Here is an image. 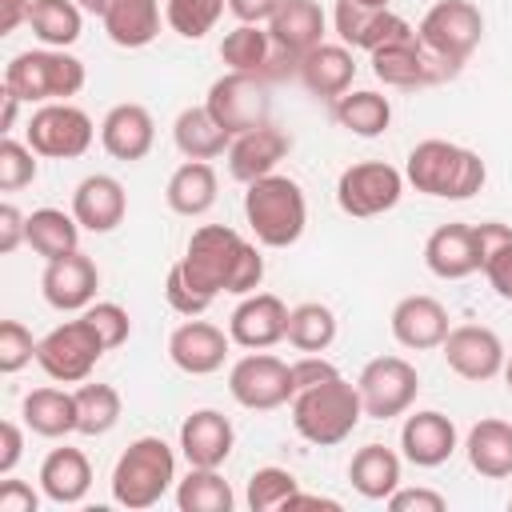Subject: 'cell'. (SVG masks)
I'll return each instance as SVG.
<instances>
[{"label": "cell", "instance_id": "6da1fadb", "mask_svg": "<svg viewBox=\"0 0 512 512\" xmlns=\"http://www.w3.org/2000/svg\"><path fill=\"white\" fill-rule=\"evenodd\" d=\"M176 268L208 300H216L220 292L248 296L264 280V256H260V248L252 240H244L236 228H228V224H200L188 236L184 256L176 260Z\"/></svg>", "mask_w": 512, "mask_h": 512}, {"label": "cell", "instance_id": "7a4b0ae2", "mask_svg": "<svg viewBox=\"0 0 512 512\" xmlns=\"http://www.w3.org/2000/svg\"><path fill=\"white\" fill-rule=\"evenodd\" d=\"M404 180L416 192L436 196V200H472L484 188L488 168L472 148L440 140V136H428L408 152Z\"/></svg>", "mask_w": 512, "mask_h": 512}, {"label": "cell", "instance_id": "3957f363", "mask_svg": "<svg viewBox=\"0 0 512 512\" xmlns=\"http://www.w3.org/2000/svg\"><path fill=\"white\" fill-rule=\"evenodd\" d=\"M288 408H292V428L308 444H320V448H332V444L348 440L356 432V424L364 420L360 392L340 372L320 380V384H312V388H300L288 400Z\"/></svg>", "mask_w": 512, "mask_h": 512}, {"label": "cell", "instance_id": "277c9868", "mask_svg": "<svg viewBox=\"0 0 512 512\" xmlns=\"http://www.w3.org/2000/svg\"><path fill=\"white\" fill-rule=\"evenodd\" d=\"M244 220L256 236V244L264 248H292L304 236L308 224V200L304 188L292 176H260L252 184H244Z\"/></svg>", "mask_w": 512, "mask_h": 512}, {"label": "cell", "instance_id": "5b68a950", "mask_svg": "<svg viewBox=\"0 0 512 512\" xmlns=\"http://www.w3.org/2000/svg\"><path fill=\"white\" fill-rule=\"evenodd\" d=\"M112 500L128 512H144L176 484V452L160 436H136L112 464Z\"/></svg>", "mask_w": 512, "mask_h": 512}, {"label": "cell", "instance_id": "8992f818", "mask_svg": "<svg viewBox=\"0 0 512 512\" xmlns=\"http://www.w3.org/2000/svg\"><path fill=\"white\" fill-rule=\"evenodd\" d=\"M88 72L84 60H76L68 48H28L16 52L4 64V88L16 92L24 104H52V100H72L84 88Z\"/></svg>", "mask_w": 512, "mask_h": 512}, {"label": "cell", "instance_id": "52a82bcc", "mask_svg": "<svg viewBox=\"0 0 512 512\" xmlns=\"http://www.w3.org/2000/svg\"><path fill=\"white\" fill-rule=\"evenodd\" d=\"M416 36L432 56H440L452 68H460L476 52V44L484 36V12L472 0H436L420 16Z\"/></svg>", "mask_w": 512, "mask_h": 512}, {"label": "cell", "instance_id": "ba28073f", "mask_svg": "<svg viewBox=\"0 0 512 512\" xmlns=\"http://www.w3.org/2000/svg\"><path fill=\"white\" fill-rule=\"evenodd\" d=\"M104 340L96 336V328L76 316V320H64L56 324L52 332L40 336L36 344V364L56 380V384H84L92 376V368L100 364L104 356Z\"/></svg>", "mask_w": 512, "mask_h": 512}, {"label": "cell", "instance_id": "9c48e42d", "mask_svg": "<svg viewBox=\"0 0 512 512\" xmlns=\"http://www.w3.org/2000/svg\"><path fill=\"white\" fill-rule=\"evenodd\" d=\"M92 140H96V124L72 100L36 104V112L28 116V144L44 160H76L92 148Z\"/></svg>", "mask_w": 512, "mask_h": 512}, {"label": "cell", "instance_id": "30bf717a", "mask_svg": "<svg viewBox=\"0 0 512 512\" xmlns=\"http://www.w3.org/2000/svg\"><path fill=\"white\" fill-rule=\"evenodd\" d=\"M400 196H404V172L392 168L388 160L348 164L336 180V204L344 216H356V220L392 212L400 204Z\"/></svg>", "mask_w": 512, "mask_h": 512}, {"label": "cell", "instance_id": "8fae6325", "mask_svg": "<svg viewBox=\"0 0 512 512\" xmlns=\"http://www.w3.org/2000/svg\"><path fill=\"white\" fill-rule=\"evenodd\" d=\"M204 108L220 120L224 132L240 136L252 132L260 124H272V100H268V84L256 72H224L220 80H212Z\"/></svg>", "mask_w": 512, "mask_h": 512}, {"label": "cell", "instance_id": "7c38bea8", "mask_svg": "<svg viewBox=\"0 0 512 512\" xmlns=\"http://www.w3.org/2000/svg\"><path fill=\"white\" fill-rule=\"evenodd\" d=\"M228 392L240 408L248 412H272L280 404L292 400V364H284L280 356L264 352H248L228 368Z\"/></svg>", "mask_w": 512, "mask_h": 512}, {"label": "cell", "instance_id": "4fadbf2b", "mask_svg": "<svg viewBox=\"0 0 512 512\" xmlns=\"http://www.w3.org/2000/svg\"><path fill=\"white\" fill-rule=\"evenodd\" d=\"M356 392H360L364 416L392 420V416H404L412 408V400L420 392V376L404 356H376L360 368Z\"/></svg>", "mask_w": 512, "mask_h": 512}, {"label": "cell", "instance_id": "5bb4252c", "mask_svg": "<svg viewBox=\"0 0 512 512\" xmlns=\"http://www.w3.org/2000/svg\"><path fill=\"white\" fill-rule=\"evenodd\" d=\"M332 24H336V36L340 44H348L352 52H380L388 44H404V40H416V28L392 12V8H368V4H356V0H336L332 8Z\"/></svg>", "mask_w": 512, "mask_h": 512}, {"label": "cell", "instance_id": "9a60e30c", "mask_svg": "<svg viewBox=\"0 0 512 512\" xmlns=\"http://www.w3.org/2000/svg\"><path fill=\"white\" fill-rule=\"evenodd\" d=\"M440 352H444V364L460 380H472V384H484V380L500 376L504 360H508L500 336L492 328H484V324H456V328H448Z\"/></svg>", "mask_w": 512, "mask_h": 512}, {"label": "cell", "instance_id": "2e32d148", "mask_svg": "<svg viewBox=\"0 0 512 512\" xmlns=\"http://www.w3.org/2000/svg\"><path fill=\"white\" fill-rule=\"evenodd\" d=\"M96 288H100V268L80 248L60 256V260H44L40 292H44L48 308H56V312H84L96 300Z\"/></svg>", "mask_w": 512, "mask_h": 512}, {"label": "cell", "instance_id": "e0dca14e", "mask_svg": "<svg viewBox=\"0 0 512 512\" xmlns=\"http://www.w3.org/2000/svg\"><path fill=\"white\" fill-rule=\"evenodd\" d=\"M228 348H232V336L224 328H216L212 320H200V316H188L168 336V360L188 376L220 372L228 360Z\"/></svg>", "mask_w": 512, "mask_h": 512}, {"label": "cell", "instance_id": "ac0fdd59", "mask_svg": "<svg viewBox=\"0 0 512 512\" xmlns=\"http://www.w3.org/2000/svg\"><path fill=\"white\" fill-rule=\"evenodd\" d=\"M460 68L444 64L440 56H432L420 36L416 40H404V44H388L380 52H372V76L388 88H424V84H436V80H448L456 76Z\"/></svg>", "mask_w": 512, "mask_h": 512}, {"label": "cell", "instance_id": "d6986e66", "mask_svg": "<svg viewBox=\"0 0 512 512\" xmlns=\"http://www.w3.org/2000/svg\"><path fill=\"white\" fill-rule=\"evenodd\" d=\"M284 332H288V304L276 292H248L228 316L232 344H240L248 352H264V348L280 344Z\"/></svg>", "mask_w": 512, "mask_h": 512}, {"label": "cell", "instance_id": "ffe728a7", "mask_svg": "<svg viewBox=\"0 0 512 512\" xmlns=\"http://www.w3.org/2000/svg\"><path fill=\"white\" fill-rule=\"evenodd\" d=\"M388 328H392V340H396L400 348H408V352H428V348H440V344H444V336H448L452 324H448V308H444L436 296L416 292V296L396 300Z\"/></svg>", "mask_w": 512, "mask_h": 512}, {"label": "cell", "instance_id": "44dd1931", "mask_svg": "<svg viewBox=\"0 0 512 512\" xmlns=\"http://www.w3.org/2000/svg\"><path fill=\"white\" fill-rule=\"evenodd\" d=\"M288 152H292V136L280 132L276 124H260V128H252V132L232 136V144H228L224 156H228L232 180L252 184V180H260V176H272L276 164H280Z\"/></svg>", "mask_w": 512, "mask_h": 512}, {"label": "cell", "instance_id": "7402d4cb", "mask_svg": "<svg viewBox=\"0 0 512 512\" xmlns=\"http://www.w3.org/2000/svg\"><path fill=\"white\" fill-rule=\"evenodd\" d=\"M124 212H128V192H124V184H120L116 176H108V172L84 176V180L76 184V192H72V216H76V224H80L84 232L104 236V232H112V228L124 224Z\"/></svg>", "mask_w": 512, "mask_h": 512}, {"label": "cell", "instance_id": "603a6c76", "mask_svg": "<svg viewBox=\"0 0 512 512\" xmlns=\"http://www.w3.org/2000/svg\"><path fill=\"white\" fill-rule=\"evenodd\" d=\"M232 444H236V428L216 408H196L180 424V452L188 468H220L232 456Z\"/></svg>", "mask_w": 512, "mask_h": 512}, {"label": "cell", "instance_id": "cb8c5ba5", "mask_svg": "<svg viewBox=\"0 0 512 512\" xmlns=\"http://www.w3.org/2000/svg\"><path fill=\"white\" fill-rule=\"evenodd\" d=\"M156 144V120L144 104H116L104 112L100 120V148L112 156V160H124V164H136L152 152Z\"/></svg>", "mask_w": 512, "mask_h": 512}, {"label": "cell", "instance_id": "d4e9b609", "mask_svg": "<svg viewBox=\"0 0 512 512\" xmlns=\"http://www.w3.org/2000/svg\"><path fill=\"white\" fill-rule=\"evenodd\" d=\"M400 448H404V460L408 464H416V468H440L456 452V424L444 412H436V408H420V412L404 416V424H400Z\"/></svg>", "mask_w": 512, "mask_h": 512}, {"label": "cell", "instance_id": "484cf974", "mask_svg": "<svg viewBox=\"0 0 512 512\" xmlns=\"http://www.w3.org/2000/svg\"><path fill=\"white\" fill-rule=\"evenodd\" d=\"M268 36L276 52L288 64H296L304 52L324 44V8L316 0H280L276 16L268 20Z\"/></svg>", "mask_w": 512, "mask_h": 512}, {"label": "cell", "instance_id": "4316f807", "mask_svg": "<svg viewBox=\"0 0 512 512\" xmlns=\"http://www.w3.org/2000/svg\"><path fill=\"white\" fill-rule=\"evenodd\" d=\"M296 76L300 84L320 96V100H336L352 88V76H356V60H352V48L348 44H316L312 52H304L296 60Z\"/></svg>", "mask_w": 512, "mask_h": 512}, {"label": "cell", "instance_id": "83f0119b", "mask_svg": "<svg viewBox=\"0 0 512 512\" xmlns=\"http://www.w3.org/2000/svg\"><path fill=\"white\" fill-rule=\"evenodd\" d=\"M424 264L440 280H464V276L480 272V252H476L472 224H440L424 240Z\"/></svg>", "mask_w": 512, "mask_h": 512}, {"label": "cell", "instance_id": "f1b7e54d", "mask_svg": "<svg viewBox=\"0 0 512 512\" xmlns=\"http://www.w3.org/2000/svg\"><path fill=\"white\" fill-rule=\"evenodd\" d=\"M92 488V464L80 448H52L40 460V492L52 504H80Z\"/></svg>", "mask_w": 512, "mask_h": 512}, {"label": "cell", "instance_id": "f546056e", "mask_svg": "<svg viewBox=\"0 0 512 512\" xmlns=\"http://www.w3.org/2000/svg\"><path fill=\"white\" fill-rule=\"evenodd\" d=\"M160 0H108L100 24L116 48H148L160 36Z\"/></svg>", "mask_w": 512, "mask_h": 512}, {"label": "cell", "instance_id": "4dcf8cb0", "mask_svg": "<svg viewBox=\"0 0 512 512\" xmlns=\"http://www.w3.org/2000/svg\"><path fill=\"white\" fill-rule=\"evenodd\" d=\"M464 452H468V464L488 476V480H504L512 476V424L500 420V416H484L468 428V440H464Z\"/></svg>", "mask_w": 512, "mask_h": 512}, {"label": "cell", "instance_id": "1f68e13d", "mask_svg": "<svg viewBox=\"0 0 512 512\" xmlns=\"http://www.w3.org/2000/svg\"><path fill=\"white\" fill-rule=\"evenodd\" d=\"M216 188H220V180H216V168L208 160H184L168 176L164 200H168V208L176 216H188L192 220V216H204L216 204Z\"/></svg>", "mask_w": 512, "mask_h": 512}, {"label": "cell", "instance_id": "d6a6232c", "mask_svg": "<svg viewBox=\"0 0 512 512\" xmlns=\"http://www.w3.org/2000/svg\"><path fill=\"white\" fill-rule=\"evenodd\" d=\"M332 120L360 140H376L392 124V104H388V96H380L372 88H356V92L348 88L344 96L332 100Z\"/></svg>", "mask_w": 512, "mask_h": 512}, {"label": "cell", "instance_id": "836d02e7", "mask_svg": "<svg viewBox=\"0 0 512 512\" xmlns=\"http://www.w3.org/2000/svg\"><path fill=\"white\" fill-rule=\"evenodd\" d=\"M172 140H176V148L184 152V160H216V156L228 152L232 132H224L220 120H216L204 104H192V108H184V112L176 116Z\"/></svg>", "mask_w": 512, "mask_h": 512}, {"label": "cell", "instance_id": "e575fe53", "mask_svg": "<svg viewBox=\"0 0 512 512\" xmlns=\"http://www.w3.org/2000/svg\"><path fill=\"white\" fill-rule=\"evenodd\" d=\"M348 480L364 500H388L400 488V456L384 444H364L348 464Z\"/></svg>", "mask_w": 512, "mask_h": 512}, {"label": "cell", "instance_id": "d590c367", "mask_svg": "<svg viewBox=\"0 0 512 512\" xmlns=\"http://www.w3.org/2000/svg\"><path fill=\"white\" fill-rule=\"evenodd\" d=\"M20 416L36 436L60 440L76 432V396L64 388H32L20 404Z\"/></svg>", "mask_w": 512, "mask_h": 512}, {"label": "cell", "instance_id": "8d00e7d4", "mask_svg": "<svg viewBox=\"0 0 512 512\" xmlns=\"http://www.w3.org/2000/svg\"><path fill=\"white\" fill-rule=\"evenodd\" d=\"M28 28L44 48H72L84 32V8L76 0H32Z\"/></svg>", "mask_w": 512, "mask_h": 512}, {"label": "cell", "instance_id": "74e56055", "mask_svg": "<svg viewBox=\"0 0 512 512\" xmlns=\"http://www.w3.org/2000/svg\"><path fill=\"white\" fill-rule=\"evenodd\" d=\"M472 232H476L480 272L488 276V284L500 300H512V228L500 220H480V224H472Z\"/></svg>", "mask_w": 512, "mask_h": 512}, {"label": "cell", "instance_id": "f35d334b", "mask_svg": "<svg viewBox=\"0 0 512 512\" xmlns=\"http://www.w3.org/2000/svg\"><path fill=\"white\" fill-rule=\"evenodd\" d=\"M276 44L268 36V24H236L224 40H220V60L228 64V72H256L264 76L272 64Z\"/></svg>", "mask_w": 512, "mask_h": 512}, {"label": "cell", "instance_id": "ab89813d", "mask_svg": "<svg viewBox=\"0 0 512 512\" xmlns=\"http://www.w3.org/2000/svg\"><path fill=\"white\" fill-rule=\"evenodd\" d=\"M28 248L44 260H60L80 248V224L64 208H36L28 216Z\"/></svg>", "mask_w": 512, "mask_h": 512}, {"label": "cell", "instance_id": "60d3db41", "mask_svg": "<svg viewBox=\"0 0 512 512\" xmlns=\"http://www.w3.org/2000/svg\"><path fill=\"white\" fill-rule=\"evenodd\" d=\"M284 340L296 352H328L336 340V312L320 300H304L296 308H288V332Z\"/></svg>", "mask_w": 512, "mask_h": 512}, {"label": "cell", "instance_id": "b9f144b4", "mask_svg": "<svg viewBox=\"0 0 512 512\" xmlns=\"http://www.w3.org/2000/svg\"><path fill=\"white\" fill-rule=\"evenodd\" d=\"M236 496L232 484L220 476V468H188L184 480H176V508L180 512H232Z\"/></svg>", "mask_w": 512, "mask_h": 512}, {"label": "cell", "instance_id": "7bdbcfd3", "mask_svg": "<svg viewBox=\"0 0 512 512\" xmlns=\"http://www.w3.org/2000/svg\"><path fill=\"white\" fill-rule=\"evenodd\" d=\"M76 432L80 436H104L120 424V392L112 384H80L76 392Z\"/></svg>", "mask_w": 512, "mask_h": 512}, {"label": "cell", "instance_id": "ee69618b", "mask_svg": "<svg viewBox=\"0 0 512 512\" xmlns=\"http://www.w3.org/2000/svg\"><path fill=\"white\" fill-rule=\"evenodd\" d=\"M224 8L228 0H164V24L184 40H204Z\"/></svg>", "mask_w": 512, "mask_h": 512}, {"label": "cell", "instance_id": "f6af8a7d", "mask_svg": "<svg viewBox=\"0 0 512 512\" xmlns=\"http://www.w3.org/2000/svg\"><path fill=\"white\" fill-rule=\"evenodd\" d=\"M300 492V480L288 472V468H276V464H264L248 476V508L252 512H276V508H288V500Z\"/></svg>", "mask_w": 512, "mask_h": 512}, {"label": "cell", "instance_id": "bcb514c9", "mask_svg": "<svg viewBox=\"0 0 512 512\" xmlns=\"http://www.w3.org/2000/svg\"><path fill=\"white\" fill-rule=\"evenodd\" d=\"M36 176H40V164H36L32 144H28V140L20 144V140L4 136V140H0V188H4V192H20V188H28Z\"/></svg>", "mask_w": 512, "mask_h": 512}, {"label": "cell", "instance_id": "7dc6e473", "mask_svg": "<svg viewBox=\"0 0 512 512\" xmlns=\"http://www.w3.org/2000/svg\"><path fill=\"white\" fill-rule=\"evenodd\" d=\"M80 316L96 328V336L104 340V348H108V352H112V348H120V344L132 336V316H128V308H120L116 300H92Z\"/></svg>", "mask_w": 512, "mask_h": 512}, {"label": "cell", "instance_id": "c3c4849f", "mask_svg": "<svg viewBox=\"0 0 512 512\" xmlns=\"http://www.w3.org/2000/svg\"><path fill=\"white\" fill-rule=\"evenodd\" d=\"M36 344L40 340H32V332L20 320H0V372L12 376L28 360H36Z\"/></svg>", "mask_w": 512, "mask_h": 512}, {"label": "cell", "instance_id": "681fc988", "mask_svg": "<svg viewBox=\"0 0 512 512\" xmlns=\"http://www.w3.org/2000/svg\"><path fill=\"white\" fill-rule=\"evenodd\" d=\"M164 300H168V308L180 312V316H204V312L212 308V300L200 296V292L184 280V272H180L176 264H172L168 276H164Z\"/></svg>", "mask_w": 512, "mask_h": 512}, {"label": "cell", "instance_id": "f907efd6", "mask_svg": "<svg viewBox=\"0 0 512 512\" xmlns=\"http://www.w3.org/2000/svg\"><path fill=\"white\" fill-rule=\"evenodd\" d=\"M392 512H444L448 500L432 488H396L388 500H384Z\"/></svg>", "mask_w": 512, "mask_h": 512}, {"label": "cell", "instance_id": "816d5d0a", "mask_svg": "<svg viewBox=\"0 0 512 512\" xmlns=\"http://www.w3.org/2000/svg\"><path fill=\"white\" fill-rule=\"evenodd\" d=\"M328 376H336V364L332 360H324V352H304L300 360H292V388L300 392V388H312V384H320V380H328ZM292 392V396H296Z\"/></svg>", "mask_w": 512, "mask_h": 512}, {"label": "cell", "instance_id": "f5cc1de1", "mask_svg": "<svg viewBox=\"0 0 512 512\" xmlns=\"http://www.w3.org/2000/svg\"><path fill=\"white\" fill-rule=\"evenodd\" d=\"M20 244H28V216L16 204H0V252L12 256Z\"/></svg>", "mask_w": 512, "mask_h": 512}, {"label": "cell", "instance_id": "db71d44e", "mask_svg": "<svg viewBox=\"0 0 512 512\" xmlns=\"http://www.w3.org/2000/svg\"><path fill=\"white\" fill-rule=\"evenodd\" d=\"M40 508V492L24 480L4 476L0 480V512H36Z\"/></svg>", "mask_w": 512, "mask_h": 512}, {"label": "cell", "instance_id": "11a10c76", "mask_svg": "<svg viewBox=\"0 0 512 512\" xmlns=\"http://www.w3.org/2000/svg\"><path fill=\"white\" fill-rule=\"evenodd\" d=\"M20 456H24V432L16 420H4L0 424V476H12Z\"/></svg>", "mask_w": 512, "mask_h": 512}, {"label": "cell", "instance_id": "9f6ffc18", "mask_svg": "<svg viewBox=\"0 0 512 512\" xmlns=\"http://www.w3.org/2000/svg\"><path fill=\"white\" fill-rule=\"evenodd\" d=\"M280 0H228V12L240 20V24H268L276 16Z\"/></svg>", "mask_w": 512, "mask_h": 512}, {"label": "cell", "instance_id": "6f0895ef", "mask_svg": "<svg viewBox=\"0 0 512 512\" xmlns=\"http://www.w3.org/2000/svg\"><path fill=\"white\" fill-rule=\"evenodd\" d=\"M32 0H0V36H12L20 24H28Z\"/></svg>", "mask_w": 512, "mask_h": 512}, {"label": "cell", "instance_id": "680465c9", "mask_svg": "<svg viewBox=\"0 0 512 512\" xmlns=\"http://www.w3.org/2000/svg\"><path fill=\"white\" fill-rule=\"evenodd\" d=\"M0 100H4V112H0V132H4V136H12V128H16V116H20V104H24V100H20L16 92H8V88H4V96H0Z\"/></svg>", "mask_w": 512, "mask_h": 512}, {"label": "cell", "instance_id": "91938a15", "mask_svg": "<svg viewBox=\"0 0 512 512\" xmlns=\"http://www.w3.org/2000/svg\"><path fill=\"white\" fill-rule=\"evenodd\" d=\"M292 508H328V512H336L340 508V500H328V496H312V492H296L292 500H288V512Z\"/></svg>", "mask_w": 512, "mask_h": 512}, {"label": "cell", "instance_id": "94428289", "mask_svg": "<svg viewBox=\"0 0 512 512\" xmlns=\"http://www.w3.org/2000/svg\"><path fill=\"white\" fill-rule=\"evenodd\" d=\"M84 12H92V16H104V8H108V0H76Z\"/></svg>", "mask_w": 512, "mask_h": 512}, {"label": "cell", "instance_id": "6125c7cd", "mask_svg": "<svg viewBox=\"0 0 512 512\" xmlns=\"http://www.w3.org/2000/svg\"><path fill=\"white\" fill-rule=\"evenodd\" d=\"M500 376H504V388H508V392H512V356H508V360H504V372H500Z\"/></svg>", "mask_w": 512, "mask_h": 512}, {"label": "cell", "instance_id": "be15d7a7", "mask_svg": "<svg viewBox=\"0 0 512 512\" xmlns=\"http://www.w3.org/2000/svg\"><path fill=\"white\" fill-rule=\"evenodd\" d=\"M356 4H368V8H388L392 0H356Z\"/></svg>", "mask_w": 512, "mask_h": 512}, {"label": "cell", "instance_id": "e7e4bbea", "mask_svg": "<svg viewBox=\"0 0 512 512\" xmlns=\"http://www.w3.org/2000/svg\"><path fill=\"white\" fill-rule=\"evenodd\" d=\"M508 504H512V500H508Z\"/></svg>", "mask_w": 512, "mask_h": 512}]
</instances>
